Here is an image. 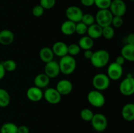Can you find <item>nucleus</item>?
Masks as SVG:
<instances>
[{"instance_id":"obj_28","label":"nucleus","mask_w":134,"mask_h":133,"mask_svg":"<svg viewBox=\"0 0 134 133\" xmlns=\"http://www.w3.org/2000/svg\"><path fill=\"white\" fill-rule=\"evenodd\" d=\"M2 65L5 69V71L13 72L16 69V63L13 59H7L2 61Z\"/></svg>"},{"instance_id":"obj_25","label":"nucleus","mask_w":134,"mask_h":133,"mask_svg":"<svg viewBox=\"0 0 134 133\" xmlns=\"http://www.w3.org/2000/svg\"><path fill=\"white\" fill-rule=\"evenodd\" d=\"M18 126L11 122L3 124L0 129V133H17Z\"/></svg>"},{"instance_id":"obj_13","label":"nucleus","mask_w":134,"mask_h":133,"mask_svg":"<svg viewBox=\"0 0 134 133\" xmlns=\"http://www.w3.org/2000/svg\"><path fill=\"white\" fill-rule=\"evenodd\" d=\"M73 83L70 80L67 79H63L59 81L56 86V89L59 93L62 95H68L73 91Z\"/></svg>"},{"instance_id":"obj_9","label":"nucleus","mask_w":134,"mask_h":133,"mask_svg":"<svg viewBox=\"0 0 134 133\" xmlns=\"http://www.w3.org/2000/svg\"><path fill=\"white\" fill-rule=\"evenodd\" d=\"M107 71V75L109 78L111 80L116 81L122 76L123 67L122 65L113 62L109 65Z\"/></svg>"},{"instance_id":"obj_19","label":"nucleus","mask_w":134,"mask_h":133,"mask_svg":"<svg viewBox=\"0 0 134 133\" xmlns=\"http://www.w3.org/2000/svg\"><path fill=\"white\" fill-rule=\"evenodd\" d=\"M102 29L103 27L97 23H94L88 27L86 33L88 36H89L92 39H99L101 37H102Z\"/></svg>"},{"instance_id":"obj_39","label":"nucleus","mask_w":134,"mask_h":133,"mask_svg":"<svg viewBox=\"0 0 134 133\" xmlns=\"http://www.w3.org/2000/svg\"><path fill=\"white\" fill-rule=\"evenodd\" d=\"M125 61L126 60L124 59V58L122 57V56H119L116 57V59H115V62L117 64H119V65H122H122L124 64V63H125Z\"/></svg>"},{"instance_id":"obj_16","label":"nucleus","mask_w":134,"mask_h":133,"mask_svg":"<svg viewBox=\"0 0 134 133\" xmlns=\"http://www.w3.org/2000/svg\"><path fill=\"white\" fill-rule=\"evenodd\" d=\"M121 115L125 121L131 122L134 120V104L133 103L126 104L122 108Z\"/></svg>"},{"instance_id":"obj_36","label":"nucleus","mask_w":134,"mask_h":133,"mask_svg":"<svg viewBox=\"0 0 134 133\" xmlns=\"http://www.w3.org/2000/svg\"><path fill=\"white\" fill-rule=\"evenodd\" d=\"M81 3L83 6L90 7L94 5V0H81Z\"/></svg>"},{"instance_id":"obj_8","label":"nucleus","mask_w":134,"mask_h":133,"mask_svg":"<svg viewBox=\"0 0 134 133\" xmlns=\"http://www.w3.org/2000/svg\"><path fill=\"white\" fill-rule=\"evenodd\" d=\"M109 9L113 16L123 17L126 13L127 7L123 0H112Z\"/></svg>"},{"instance_id":"obj_24","label":"nucleus","mask_w":134,"mask_h":133,"mask_svg":"<svg viewBox=\"0 0 134 133\" xmlns=\"http://www.w3.org/2000/svg\"><path fill=\"white\" fill-rule=\"evenodd\" d=\"M10 102V96L7 90L0 88V107L5 108Z\"/></svg>"},{"instance_id":"obj_40","label":"nucleus","mask_w":134,"mask_h":133,"mask_svg":"<svg viewBox=\"0 0 134 133\" xmlns=\"http://www.w3.org/2000/svg\"><path fill=\"white\" fill-rule=\"evenodd\" d=\"M93 52H92V50H85V52H84V57L86 59H87L90 60L91 59L92 56Z\"/></svg>"},{"instance_id":"obj_30","label":"nucleus","mask_w":134,"mask_h":133,"mask_svg":"<svg viewBox=\"0 0 134 133\" xmlns=\"http://www.w3.org/2000/svg\"><path fill=\"white\" fill-rule=\"evenodd\" d=\"M81 48L78 44L73 43L69 45H68V53L69 56H71L73 57L77 56L81 52Z\"/></svg>"},{"instance_id":"obj_15","label":"nucleus","mask_w":134,"mask_h":133,"mask_svg":"<svg viewBox=\"0 0 134 133\" xmlns=\"http://www.w3.org/2000/svg\"><path fill=\"white\" fill-rule=\"evenodd\" d=\"M52 50L54 56L59 57L68 55V45L62 41H57L52 45Z\"/></svg>"},{"instance_id":"obj_31","label":"nucleus","mask_w":134,"mask_h":133,"mask_svg":"<svg viewBox=\"0 0 134 133\" xmlns=\"http://www.w3.org/2000/svg\"><path fill=\"white\" fill-rule=\"evenodd\" d=\"M112 0H94V5L99 9H109Z\"/></svg>"},{"instance_id":"obj_11","label":"nucleus","mask_w":134,"mask_h":133,"mask_svg":"<svg viewBox=\"0 0 134 133\" xmlns=\"http://www.w3.org/2000/svg\"><path fill=\"white\" fill-rule=\"evenodd\" d=\"M43 98L49 104H57L61 101L62 95L59 93L56 88L50 87L47 89L43 93Z\"/></svg>"},{"instance_id":"obj_41","label":"nucleus","mask_w":134,"mask_h":133,"mask_svg":"<svg viewBox=\"0 0 134 133\" xmlns=\"http://www.w3.org/2000/svg\"><path fill=\"white\" fill-rule=\"evenodd\" d=\"M5 73H6V71H5V69L3 66L2 63L0 62V80L5 77Z\"/></svg>"},{"instance_id":"obj_23","label":"nucleus","mask_w":134,"mask_h":133,"mask_svg":"<svg viewBox=\"0 0 134 133\" xmlns=\"http://www.w3.org/2000/svg\"><path fill=\"white\" fill-rule=\"evenodd\" d=\"M94 44V39L90 38L88 35H83L79 40L78 45L81 48V49L83 50H91L93 48Z\"/></svg>"},{"instance_id":"obj_18","label":"nucleus","mask_w":134,"mask_h":133,"mask_svg":"<svg viewBox=\"0 0 134 133\" xmlns=\"http://www.w3.org/2000/svg\"><path fill=\"white\" fill-rule=\"evenodd\" d=\"M120 56H122L126 61H134V44H126L123 46L120 52Z\"/></svg>"},{"instance_id":"obj_33","label":"nucleus","mask_w":134,"mask_h":133,"mask_svg":"<svg viewBox=\"0 0 134 133\" xmlns=\"http://www.w3.org/2000/svg\"><path fill=\"white\" fill-rule=\"evenodd\" d=\"M56 3V0H40L39 5L44 9L49 10L54 7Z\"/></svg>"},{"instance_id":"obj_7","label":"nucleus","mask_w":134,"mask_h":133,"mask_svg":"<svg viewBox=\"0 0 134 133\" xmlns=\"http://www.w3.org/2000/svg\"><path fill=\"white\" fill-rule=\"evenodd\" d=\"M119 90L122 95L131 96L134 93V78L131 75L127 76L120 83Z\"/></svg>"},{"instance_id":"obj_37","label":"nucleus","mask_w":134,"mask_h":133,"mask_svg":"<svg viewBox=\"0 0 134 133\" xmlns=\"http://www.w3.org/2000/svg\"><path fill=\"white\" fill-rule=\"evenodd\" d=\"M17 133H30V129L26 125H21L18 126Z\"/></svg>"},{"instance_id":"obj_26","label":"nucleus","mask_w":134,"mask_h":133,"mask_svg":"<svg viewBox=\"0 0 134 133\" xmlns=\"http://www.w3.org/2000/svg\"><path fill=\"white\" fill-rule=\"evenodd\" d=\"M115 29L112 26H106L102 29V36L107 40L113 39L115 36Z\"/></svg>"},{"instance_id":"obj_35","label":"nucleus","mask_w":134,"mask_h":133,"mask_svg":"<svg viewBox=\"0 0 134 133\" xmlns=\"http://www.w3.org/2000/svg\"><path fill=\"white\" fill-rule=\"evenodd\" d=\"M44 9L40 5H38L32 9V14L34 16L39 18L43 16V14H44Z\"/></svg>"},{"instance_id":"obj_14","label":"nucleus","mask_w":134,"mask_h":133,"mask_svg":"<svg viewBox=\"0 0 134 133\" xmlns=\"http://www.w3.org/2000/svg\"><path fill=\"white\" fill-rule=\"evenodd\" d=\"M27 98L31 102H39L43 98V92L41 89L35 86L30 87L26 92Z\"/></svg>"},{"instance_id":"obj_22","label":"nucleus","mask_w":134,"mask_h":133,"mask_svg":"<svg viewBox=\"0 0 134 133\" xmlns=\"http://www.w3.org/2000/svg\"><path fill=\"white\" fill-rule=\"evenodd\" d=\"M50 80L51 79L44 73L39 74L34 78V85L35 87H37L40 89L44 88L49 84Z\"/></svg>"},{"instance_id":"obj_32","label":"nucleus","mask_w":134,"mask_h":133,"mask_svg":"<svg viewBox=\"0 0 134 133\" xmlns=\"http://www.w3.org/2000/svg\"><path fill=\"white\" fill-rule=\"evenodd\" d=\"M88 29V26H86L82 22H79L76 23L75 26V33L79 35H85L86 34Z\"/></svg>"},{"instance_id":"obj_6","label":"nucleus","mask_w":134,"mask_h":133,"mask_svg":"<svg viewBox=\"0 0 134 133\" xmlns=\"http://www.w3.org/2000/svg\"><path fill=\"white\" fill-rule=\"evenodd\" d=\"M90 122L93 129L98 132L105 131L108 125L107 117L104 114L101 113H94Z\"/></svg>"},{"instance_id":"obj_3","label":"nucleus","mask_w":134,"mask_h":133,"mask_svg":"<svg viewBox=\"0 0 134 133\" xmlns=\"http://www.w3.org/2000/svg\"><path fill=\"white\" fill-rule=\"evenodd\" d=\"M113 15L109 9H99L95 16V20L97 24L102 27L111 26Z\"/></svg>"},{"instance_id":"obj_1","label":"nucleus","mask_w":134,"mask_h":133,"mask_svg":"<svg viewBox=\"0 0 134 133\" xmlns=\"http://www.w3.org/2000/svg\"><path fill=\"white\" fill-rule=\"evenodd\" d=\"M109 59L110 55L108 51L104 49H100L93 52L90 61L94 67L101 69L108 64Z\"/></svg>"},{"instance_id":"obj_27","label":"nucleus","mask_w":134,"mask_h":133,"mask_svg":"<svg viewBox=\"0 0 134 133\" xmlns=\"http://www.w3.org/2000/svg\"><path fill=\"white\" fill-rule=\"evenodd\" d=\"M94 112L89 108H84L80 112V117L83 121H90L94 116Z\"/></svg>"},{"instance_id":"obj_4","label":"nucleus","mask_w":134,"mask_h":133,"mask_svg":"<svg viewBox=\"0 0 134 133\" xmlns=\"http://www.w3.org/2000/svg\"><path fill=\"white\" fill-rule=\"evenodd\" d=\"M87 100L89 104L95 108H101L105 104V98L101 91L92 90L88 93Z\"/></svg>"},{"instance_id":"obj_2","label":"nucleus","mask_w":134,"mask_h":133,"mask_svg":"<svg viewBox=\"0 0 134 133\" xmlns=\"http://www.w3.org/2000/svg\"><path fill=\"white\" fill-rule=\"evenodd\" d=\"M58 64L60 72L65 75L71 74L77 68V61L75 57L68 54L60 57Z\"/></svg>"},{"instance_id":"obj_29","label":"nucleus","mask_w":134,"mask_h":133,"mask_svg":"<svg viewBox=\"0 0 134 133\" xmlns=\"http://www.w3.org/2000/svg\"><path fill=\"white\" fill-rule=\"evenodd\" d=\"M81 22L85 23L86 26H87L88 27V26H91L93 23H95V16H93L92 14H90V13L83 14Z\"/></svg>"},{"instance_id":"obj_34","label":"nucleus","mask_w":134,"mask_h":133,"mask_svg":"<svg viewBox=\"0 0 134 133\" xmlns=\"http://www.w3.org/2000/svg\"><path fill=\"white\" fill-rule=\"evenodd\" d=\"M124 23V20L122 16H113L112 22H111V26L115 28H120L122 26Z\"/></svg>"},{"instance_id":"obj_21","label":"nucleus","mask_w":134,"mask_h":133,"mask_svg":"<svg viewBox=\"0 0 134 133\" xmlns=\"http://www.w3.org/2000/svg\"><path fill=\"white\" fill-rule=\"evenodd\" d=\"M75 26L76 23L72 21L67 20L62 23L61 25V31L64 35H71L75 33Z\"/></svg>"},{"instance_id":"obj_5","label":"nucleus","mask_w":134,"mask_h":133,"mask_svg":"<svg viewBox=\"0 0 134 133\" xmlns=\"http://www.w3.org/2000/svg\"><path fill=\"white\" fill-rule=\"evenodd\" d=\"M111 83V80L109 78L107 74L103 73L97 74L93 77L92 85L96 90L104 91L109 88Z\"/></svg>"},{"instance_id":"obj_17","label":"nucleus","mask_w":134,"mask_h":133,"mask_svg":"<svg viewBox=\"0 0 134 133\" xmlns=\"http://www.w3.org/2000/svg\"><path fill=\"white\" fill-rule=\"evenodd\" d=\"M14 40V35L9 29H3L0 31V44L7 46L12 44Z\"/></svg>"},{"instance_id":"obj_38","label":"nucleus","mask_w":134,"mask_h":133,"mask_svg":"<svg viewBox=\"0 0 134 133\" xmlns=\"http://www.w3.org/2000/svg\"><path fill=\"white\" fill-rule=\"evenodd\" d=\"M126 40V44H134V34H129V35L127 36Z\"/></svg>"},{"instance_id":"obj_20","label":"nucleus","mask_w":134,"mask_h":133,"mask_svg":"<svg viewBox=\"0 0 134 133\" xmlns=\"http://www.w3.org/2000/svg\"><path fill=\"white\" fill-rule=\"evenodd\" d=\"M40 59L44 63L52 61L54 59V54L52 49L49 47H43L40 50L39 53Z\"/></svg>"},{"instance_id":"obj_12","label":"nucleus","mask_w":134,"mask_h":133,"mask_svg":"<svg viewBox=\"0 0 134 133\" xmlns=\"http://www.w3.org/2000/svg\"><path fill=\"white\" fill-rule=\"evenodd\" d=\"M44 73L50 79L56 78L60 73L58 63L52 60L50 62L45 63Z\"/></svg>"},{"instance_id":"obj_10","label":"nucleus","mask_w":134,"mask_h":133,"mask_svg":"<svg viewBox=\"0 0 134 133\" xmlns=\"http://www.w3.org/2000/svg\"><path fill=\"white\" fill-rule=\"evenodd\" d=\"M83 12L81 8L77 6H70L65 10V16L69 20L75 23L81 22L82 19Z\"/></svg>"},{"instance_id":"obj_42","label":"nucleus","mask_w":134,"mask_h":133,"mask_svg":"<svg viewBox=\"0 0 134 133\" xmlns=\"http://www.w3.org/2000/svg\"><path fill=\"white\" fill-rule=\"evenodd\" d=\"M130 1H133L134 0H130Z\"/></svg>"}]
</instances>
